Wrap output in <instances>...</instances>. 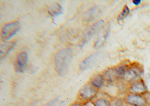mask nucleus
Segmentation results:
<instances>
[{
	"label": "nucleus",
	"instance_id": "obj_1",
	"mask_svg": "<svg viewBox=\"0 0 150 106\" xmlns=\"http://www.w3.org/2000/svg\"><path fill=\"white\" fill-rule=\"evenodd\" d=\"M117 70L120 79L128 84L140 78L144 72L142 65L137 62L122 63Z\"/></svg>",
	"mask_w": 150,
	"mask_h": 106
},
{
	"label": "nucleus",
	"instance_id": "obj_2",
	"mask_svg": "<svg viewBox=\"0 0 150 106\" xmlns=\"http://www.w3.org/2000/svg\"><path fill=\"white\" fill-rule=\"evenodd\" d=\"M73 52L70 48L59 51L55 57V68L58 74L64 76L69 71L73 59Z\"/></svg>",
	"mask_w": 150,
	"mask_h": 106
},
{
	"label": "nucleus",
	"instance_id": "obj_3",
	"mask_svg": "<svg viewBox=\"0 0 150 106\" xmlns=\"http://www.w3.org/2000/svg\"><path fill=\"white\" fill-rule=\"evenodd\" d=\"M98 93V89L95 87L90 82L83 86L79 91V95L82 100L89 102L95 98Z\"/></svg>",
	"mask_w": 150,
	"mask_h": 106
},
{
	"label": "nucleus",
	"instance_id": "obj_4",
	"mask_svg": "<svg viewBox=\"0 0 150 106\" xmlns=\"http://www.w3.org/2000/svg\"><path fill=\"white\" fill-rule=\"evenodd\" d=\"M122 98L124 103L128 106H148L143 95L127 93Z\"/></svg>",
	"mask_w": 150,
	"mask_h": 106
},
{
	"label": "nucleus",
	"instance_id": "obj_5",
	"mask_svg": "<svg viewBox=\"0 0 150 106\" xmlns=\"http://www.w3.org/2000/svg\"><path fill=\"white\" fill-rule=\"evenodd\" d=\"M148 91L144 81L141 78L129 84L128 86V93H129L143 95Z\"/></svg>",
	"mask_w": 150,
	"mask_h": 106
},
{
	"label": "nucleus",
	"instance_id": "obj_6",
	"mask_svg": "<svg viewBox=\"0 0 150 106\" xmlns=\"http://www.w3.org/2000/svg\"><path fill=\"white\" fill-rule=\"evenodd\" d=\"M21 28V24L18 22H13L6 25L1 31L2 40H9L20 30Z\"/></svg>",
	"mask_w": 150,
	"mask_h": 106
},
{
	"label": "nucleus",
	"instance_id": "obj_7",
	"mask_svg": "<svg viewBox=\"0 0 150 106\" xmlns=\"http://www.w3.org/2000/svg\"><path fill=\"white\" fill-rule=\"evenodd\" d=\"M28 62V55L27 52L23 51L21 53L17 56V62L16 64V69L17 72H23L24 71V67Z\"/></svg>",
	"mask_w": 150,
	"mask_h": 106
},
{
	"label": "nucleus",
	"instance_id": "obj_8",
	"mask_svg": "<svg viewBox=\"0 0 150 106\" xmlns=\"http://www.w3.org/2000/svg\"><path fill=\"white\" fill-rule=\"evenodd\" d=\"M90 83L97 89H101L106 86V80L103 74H94L90 79Z\"/></svg>",
	"mask_w": 150,
	"mask_h": 106
},
{
	"label": "nucleus",
	"instance_id": "obj_9",
	"mask_svg": "<svg viewBox=\"0 0 150 106\" xmlns=\"http://www.w3.org/2000/svg\"><path fill=\"white\" fill-rule=\"evenodd\" d=\"M93 106H111V100L109 98L100 97L92 102Z\"/></svg>",
	"mask_w": 150,
	"mask_h": 106
},
{
	"label": "nucleus",
	"instance_id": "obj_10",
	"mask_svg": "<svg viewBox=\"0 0 150 106\" xmlns=\"http://www.w3.org/2000/svg\"><path fill=\"white\" fill-rule=\"evenodd\" d=\"M49 12L52 16H56L63 13V8L60 4H55L49 8Z\"/></svg>",
	"mask_w": 150,
	"mask_h": 106
},
{
	"label": "nucleus",
	"instance_id": "obj_11",
	"mask_svg": "<svg viewBox=\"0 0 150 106\" xmlns=\"http://www.w3.org/2000/svg\"><path fill=\"white\" fill-rule=\"evenodd\" d=\"M15 44V43H10L4 45H3V47L1 46V58L2 56L4 57L8 54V53L14 47Z\"/></svg>",
	"mask_w": 150,
	"mask_h": 106
},
{
	"label": "nucleus",
	"instance_id": "obj_12",
	"mask_svg": "<svg viewBox=\"0 0 150 106\" xmlns=\"http://www.w3.org/2000/svg\"><path fill=\"white\" fill-rule=\"evenodd\" d=\"M130 13V10L127 5H125L123 8L122 12L120 13L117 17V21L120 22L124 20L129 16Z\"/></svg>",
	"mask_w": 150,
	"mask_h": 106
},
{
	"label": "nucleus",
	"instance_id": "obj_13",
	"mask_svg": "<svg viewBox=\"0 0 150 106\" xmlns=\"http://www.w3.org/2000/svg\"><path fill=\"white\" fill-rule=\"evenodd\" d=\"M111 106H123L124 103L123 98L122 97H117L110 99Z\"/></svg>",
	"mask_w": 150,
	"mask_h": 106
},
{
	"label": "nucleus",
	"instance_id": "obj_14",
	"mask_svg": "<svg viewBox=\"0 0 150 106\" xmlns=\"http://www.w3.org/2000/svg\"><path fill=\"white\" fill-rule=\"evenodd\" d=\"M143 95L145 99L147 106H150V92H146Z\"/></svg>",
	"mask_w": 150,
	"mask_h": 106
},
{
	"label": "nucleus",
	"instance_id": "obj_15",
	"mask_svg": "<svg viewBox=\"0 0 150 106\" xmlns=\"http://www.w3.org/2000/svg\"><path fill=\"white\" fill-rule=\"evenodd\" d=\"M57 102V100H53L51 101L50 102H48L44 106H56Z\"/></svg>",
	"mask_w": 150,
	"mask_h": 106
},
{
	"label": "nucleus",
	"instance_id": "obj_16",
	"mask_svg": "<svg viewBox=\"0 0 150 106\" xmlns=\"http://www.w3.org/2000/svg\"><path fill=\"white\" fill-rule=\"evenodd\" d=\"M132 3L134 5H136V6H138L141 4V0H134V1H132Z\"/></svg>",
	"mask_w": 150,
	"mask_h": 106
},
{
	"label": "nucleus",
	"instance_id": "obj_17",
	"mask_svg": "<svg viewBox=\"0 0 150 106\" xmlns=\"http://www.w3.org/2000/svg\"><path fill=\"white\" fill-rule=\"evenodd\" d=\"M83 104L79 102H75V103H73L70 106H83Z\"/></svg>",
	"mask_w": 150,
	"mask_h": 106
}]
</instances>
